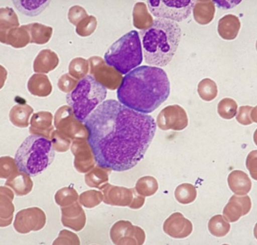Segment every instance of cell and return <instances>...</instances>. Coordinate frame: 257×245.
I'll list each match as a JSON object with an SVG mask.
<instances>
[{
  "instance_id": "cell-8",
  "label": "cell",
  "mask_w": 257,
  "mask_h": 245,
  "mask_svg": "<svg viewBox=\"0 0 257 245\" xmlns=\"http://www.w3.org/2000/svg\"><path fill=\"white\" fill-rule=\"evenodd\" d=\"M156 123L162 130L182 131L188 126L189 119L184 109L174 104L167 106L161 111Z\"/></svg>"
},
{
  "instance_id": "cell-13",
  "label": "cell",
  "mask_w": 257,
  "mask_h": 245,
  "mask_svg": "<svg viewBox=\"0 0 257 245\" xmlns=\"http://www.w3.org/2000/svg\"><path fill=\"white\" fill-rule=\"evenodd\" d=\"M241 24L240 20L234 15H227L221 18L218 22V33L223 40L235 39L240 31Z\"/></svg>"
},
{
  "instance_id": "cell-17",
  "label": "cell",
  "mask_w": 257,
  "mask_h": 245,
  "mask_svg": "<svg viewBox=\"0 0 257 245\" xmlns=\"http://www.w3.org/2000/svg\"><path fill=\"white\" fill-rule=\"evenodd\" d=\"M208 228L212 235L222 237L229 233L231 225L222 215H216L209 220Z\"/></svg>"
},
{
  "instance_id": "cell-14",
  "label": "cell",
  "mask_w": 257,
  "mask_h": 245,
  "mask_svg": "<svg viewBox=\"0 0 257 245\" xmlns=\"http://www.w3.org/2000/svg\"><path fill=\"white\" fill-rule=\"evenodd\" d=\"M16 10L27 17H35L41 15L50 6L48 0H14Z\"/></svg>"
},
{
  "instance_id": "cell-5",
  "label": "cell",
  "mask_w": 257,
  "mask_h": 245,
  "mask_svg": "<svg viewBox=\"0 0 257 245\" xmlns=\"http://www.w3.org/2000/svg\"><path fill=\"white\" fill-rule=\"evenodd\" d=\"M104 61L118 73L126 75L140 66L144 60L142 42L137 31H131L109 47Z\"/></svg>"
},
{
  "instance_id": "cell-18",
  "label": "cell",
  "mask_w": 257,
  "mask_h": 245,
  "mask_svg": "<svg viewBox=\"0 0 257 245\" xmlns=\"http://www.w3.org/2000/svg\"><path fill=\"white\" fill-rule=\"evenodd\" d=\"M174 195L178 202L188 204L195 200L197 197V191L193 184L184 183L176 188Z\"/></svg>"
},
{
  "instance_id": "cell-10",
  "label": "cell",
  "mask_w": 257,
  "mask_h": 245,
  "mask_svg": "<svg viewBox=\"0 0 257 245\" xmlns=\"http://www.w3.org/2000/svg\"><path fill=\"white\" fill-rule=\"evenodd\" d=\"M163 231L170 237L184 239L191 235L193 230V224L181 213H173L163 224Z\"/></svg>"
},
{
  "instance_id": "cell-9",
  "label": "cell",
  "mask_w": 257,
  "mask_h": 245,
  "mask_svg": "<svg viewBox=\"0 0 257 245\" xmlns=\"http://www.w3.org/2000/svg\"><path fill=\"white\" fill-rule=\"evenodd\" d=\"M111 239L117 244H143L145 240V231L131 222L120 220L111 228Z\"/></svg>"
},
{
  "instance_id": "cell-1",
  "label": "cell",
  "mask_w": 257,
  "mask_h": 245,
  "mask_svg": "<svg viewBox=\"0 0 257 245\" xmlns=\"http://www.w3.org/2000/svg\"><path fill=\"white\" fill-rule=\"evenodd\" d=\"M96 162L115 171L131 170L144 159L156 131L151 115L115 100L100 104L84 122Z\"/></svg>"
},
{
  "instance_id": "cell-3",
  "label": "cell",
  "mask_w": 257,
  "mask_h": 245,
  "mask_svg": "<svg viewBox=\"0 0 257 245\" xmlns=\"http://www.w3.org/2000/svg\"><path fill=\"white\" fill-rule=\"evenodd\" d=\"M140 35L145 62L150 66L165 67L176 54L182 30L175 22L158 19L149 29L141 31Z\"/></svg>"
},
{
  "instance_id": "cell-19",
  "label": "cell",
  "mask_w": 257,
  "mask_h": 245,
  "mask_svg": "<svg viewBox=\"0 0 257 245\" xmlns=\"http://www.w3.org/2000/svg\"><path fill=\"white\" fill-rule=\"evenodd\" d=\"M198 93L202 100L207 102L212 101L217 97V85L213 80L210 79H203L198 84Z\"/></svg>"
},
{
  "instance_id": "cell-23",
  "label": "cell",
  "mask_w": 257,
  "mask_h": 245,
  "mask_svg": "<svg viewBox=\"0 0 257 245\" xmlns=\"http://www.w3.org/2000/svg\"><path fill=\"white\" fill-rule=\"evenodd\" d=\"M236 119L239 123L243 126L250 125L252 122H256V107L241 106Z\"/></svg>"
},
{
  "instance_id": "cell-15",
  "label": "cell",
  "mask_w": 257,
  "mask_h": 245,
  "mask_svg": "<svg viewBox=\"0 0 257 245\" xmlns=\"http://www.w3.org/2000/svg\"><path fill=\"white\" fill-rule=\"evenodd\" d=\"M227 182L229 188L236 195H246L251 189V180L242 171H232L228 176Z\"/></svg>"
},
{
  "instance_id": "cell-22",
  "label": "cell",
  "mask_w": 257,
  "mask_h": 245,
  "mask_svg": "<svg viewBox=\"0 0 257 245\" xmlns=\"http://www.w3.org/2000/svg\"><path fill=\"white\" fill-rule=\"evenodd\" d=\"M140 11L139 10L137 6H136V9L138 12L140 13V15L134 13V25L140 30H145L149 29L150 27L153 25V19L151 15L148 13V10L144 4H140Z\"/></svg>"
},
{
  "instance_id": "cell-2",
  "label": "cell",
  "mask_w": 257,
  "mask_h": 245,
  "mask_svg": "<svg viewBox=\"0 0 257 245\" xmlns=\"http://www.w3.org/2000/svg\"><path fill=\"white\" fill-rule=\"evenodd\" d=\"M171 84L166 72L158 67H138L125 75L117 91L120 103L148 114L166 101Z\"/></svg>"
},
{
  "instance_id": "cell-11",
  "label": "cell",
  "mask_w": 257,
  "mask_h": 245,
  "mask_svg": "<svg viewBox=\"0 0 257 245\" xmlns=\"http://www.w3.org/2000/svg\"><path fill=\"white\" fill-rule=\"evenodd\" d=\"M251 200L248 195H232L223 211V217L228 222L238 221L241 217L251 210Z\"/></svg>"
},
{
  "instance_id": "cell-4",
  "label": "cell",
  "mask_w": 257,
  "mask_h": 245,
  "mask_svg": "<svg viewBox=\"0 0 257 245\" xmlns=\"http://www.w3.org/2000/svg\"><path fill=\"white\" fill-rule=\"evenodd\" d=\"M55 149L51 140L41 135L27 137L15 155V163L20 171L35 177L41 174L52 163Z\"/></svg>"
},
{
  "instance_id": "cell-24",
  "label": "cell",
  "mask_w": 257,
  "mask_h": 245,
  "mask_svg": "<svg viewBox=\"0 0 257 245\" xmlns=\"http://www.w3.org/2000/svg\"><path fill=\"white\" fill-rule=\"evenodd\" d=\"M256 159V151H251V153H249V155H248L247 161H246V166L248 168V170H249L250 173H251V177L254 178V179H256V170H254L253 168V161L254 159Z\"/></svg>"
},
{
  "instance_id": "cell-6",
  "label": "cell",
  "mask_w": 257,
  "mask_h": 245,
  "mask_svg": "<svg viewBox=\"0 0 257 245\" xmlns=\"http://www.w3.org/2000/svg\"><path fill=\"white\" fill-rule=\"evenodd\" d=\"M106 95V87L94 77L88 75L80 80L74 90L67 95L66 101L76 119L84 122L104 102Z\"/></svg>"
},
{
  "instance_id": "cell-7",
  "label": "cell",
  "mask_w": 257,
  "mask_h": 245,
  "mask_svg": "<svg viewBox=\"0 0 257 245\" xmlns=\"http://www.w3.org/2000/svg\"><path fill=\"white\" fill-rule=\"evenodd\" d=\"M152 15L158 19H166L173 22H181L187 19L191 15L194 1H154L147 2Z\"/></svg>"
},
{
  "instance_id": "cell-16",
  "label": "cell",
  "mask_w": 257,
  "mask_h": 245,
  "mask_svg": "<svg viewBox=\"0 0 257 245\" xmlns=\"http://www.w3.org/2000/svg\"><path fill=\"white\" fill-rule=\"evenodd\" d=\"M133 193L131 190L121 187H111L109 197V203L114 205L131 206V202H133L132 208H135L134 202L133 200Z\"/></svg>"
},
{
  "instance_id": "cell-21",
  "label": "cell",
  "mask_w": 257,
  "mask_h": 245,
  "mask_svg": "<svg viewBox=\"0 0 257 245\" xmlns=\"http://www.w3.org/2000/svg\"><path fill=\"white\" fill-rule=\"evenodd\" d=\"M136 189L139 193L144 196H151L155 194L158 190L157 180L153 177L147 176L141 178L136 184Z\"/></svg>"
},
{
  "instance_id": "cell-20",
  "label": "cell",
  "mask_w": 257,
  "mask_h": 245,
  "mask_svg": "<svg viewBox=\"0 0 257 245\" xmlns=\"http://www.w3.org/2000/svg\"><path fill=\"white\" fill-rule=\"evenodd\" d=\"M238 105L235 100L225 98L218 104V113L223 119L230 120L235 117L237 113Z\"/></svg>"
},
{
  "instance_id": "cell-12",
  "label": "cell",
  "mask_w": 257,
  "mask_h": 245,
  "mask_svg": "<svg viewBox=\"0 0 257 245\" xmlns=\"http://www.w3.org/2000/svg\"><path fill=\"white\" fill-rule=\"evenodd\" d=\"M193 11L194 20L200 25H207L214 19L215 4L211 0H197L194 1Z\"/></svg>"
}]
</instances>
